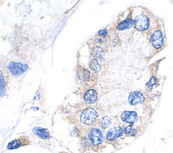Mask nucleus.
I'll return each mask as SVG.
<instances>
[{
    "mask_svg": "<svg viewBox=\"0 0 173 153\" xmlns=\"http://www.w3.org/2000/svg\"><path fill=\"white\" fill-rule=\"evenodd\" d=\"M98 114L94 109L87 108L82 113L81 119L83 123L90 126L96 122Z\"/></svg>",
    "mask_w": 173,
    "mask_h": 153,
    "instance_id": "f257e3e1",
    "label": "nucleus"
},
{
    "mask_svg": "<svg viewBox=\"0 0 173 153\" xmlns=\"http://www.w3.org/2000/svg\"><path fill=\"white\" fill-rule=\"evenodd\" d=\"M134 25L136 30L141 32L145 31L150 26L149 18L144 14H139L135 18Z\"/></svg>",
    "mask_w": 173,
    "mask_h": 153,
    "instance_id": "f03ea898",
    "label": "nucleus"
},
{
    "mask_svg": "<svg viewBox=\"0 0 173 153\" xmlns=\"http://www.w3.org/2000/svg\"><path fill=\"white\" fill-rule=\"evenodd\" d=\"M88 138L90 142L96 146L100 145L104 141V136L101 131L98 128L91 129L88 134Z\"/></svg>",
    "mask_w": 173,
    "mask_h": 153,
    "instance_id": "7ed1b4c3",
    "label": "nucleus"
},
{
    "mask_svg": "<svg viewBox=\"0 0 173 153\" xmlns=\"http://www.w3.org/2000/svg\"><path fill=\"white\" fill-rule=\"evenodd\" d=\"M28 68L27 64L12 62L7 65V69L14 76H20Z\"/></svg>",
    "mask_w": 173,
    "mask_h": 153,
    "instance_id": "20e7f679",
    "label": "nucleus"
},
{
    "mask_svg": "<svg viewBox=\"0 0 173 153\" xmlns=\"http://www.w3.org/2000/svg\"><path fill=\"white\" fill-rule=\"evenodd\" d=\"M150 43L156 49H160L164 44V37L162 32L159 30L154 31L150 38Z\"/></svg>",
    "mask_w": 173,
    "mask_h": 153,
    "instance_id": "39448f33",
    "label": "nucleus"
},
{
    "mask_svg": "<svg viewBox=\"0 0 173 153\" xmlns=\"http://www.w3.org/2000/svg\"><path fill=\"white\" fill-rule=\"evenodd\" d=\"M124 130L121 126H115L110 129L106 136V140L108 141H114L119 138L123 135Z\"/></svg>",
    "mask_w": 173,
    "mask_h": 153,
    "instance_id": "423d86ee",
    "label": "nucleus"
},
{
    "mask_svg": "<svg viewBox=\"0 0 173 153\" xmlns=\"http://www.w3.org/2000/svg\"><path fill=\"white\" fill-rule=\"evenodd\" d=\"M121 118L122 122L130 125L134 124L138 120L137 114L133 111H125L122 112Z\"/></svg>",
    "mask_w": 173,
    "mask_h": 153,
    "instance_id": "0eeeda50",
    "label": "nucleus"
},
{
    "mask_svg": "<svg viewBox=\"0 0 173 153\" xmlns=\"http://www.w3.org/2000/svg\"><path fill=\"white\" fill-rule=\"evenodd\" d=\"M145 96L141 92L134 91L129 94V103L131 105H137L139 104H142L145 102Z\"/></svg>",
    "mask_w": 173,
    "mask_h": 153,
    "instance_id": "6e6552de",
    "label": "nucleus"
},
{
    "mask_svg": "<svg viewBox=\"0 0 173 153\" xmlns=\"http://www.w3.org/2000/svg\"><path fill=\"white\" fill-rule=\"evenodd\" d=\"M97 99V92L93 89L88 90L84 95V100L86 103L92 104L96 101Z\"/></svg>",
    "mask_w": 173,
    "mask_h": 153,
    "instance_id": "1a4fd4ad",
    "label": "nucleus"
},
{
    "mask_svg": "<svg viewBox=\"0 0 173 153\" xmlns=\"http://www.w3.org/2000/svg\"><path fill=\"white\" fill-rule=\"evenodd\" d=\"M32 132L36 136H39V138L42 139H49L50 138V133L46 130V129L40 128V127H36L33 130H32Z\"/></svg>",
    "mask_w": 173,
    "mask_h": 153,
    "instance_id": "9d476101",
    "label": "nucleus"
},
{
    "mask_svg": "<svg viewBox=\"0 0 173 153\" xmlns=\"http://www.w3.org/2000/svg\"><path fill=\"white\" fill-rule=\"evenodd\" d=\"M133 25H134L133 20H132L131 18H126L125 20V21H123L121 23L118 24L116 27V29L118 30L122 31L126 29H131V28Z\"/></svg>",
    "mask_w": 173,
    "mask_h": 153,
    "instance_id": "9b49d317",
    "label": "nucleus"
},
{
    "mask_svg": "<svg viewBox=\"0 0 173 153\" xmlns=\"http://www.w3.org/2000/svg\"><path fill=\"white\" fill-rule=\"evenodd\" d=\"M21 146H22L21 139H16L12 140V142L8 144L7 148L10 149V150H12V149L18 148Z\"/></svg>",
    "mask_w": 173,
    "mask_h": 153,
    "instance_id": "f8f14e48",
    "label": "nucleus"
},
{
    "mask_svg": "<svg viewBox=\"0 0 173 153\" xmlns=\"http://www.w3.org/2000/svg\"><path fill=\"white\" fill-rule=\"evenodd\" d=\"M92 53L95 57L100 59H102L104 57V51L100 47H95L92 51Z\"/></svg>",
    "mask_w": 173,
    "mask_h": 153,
    "instance_id": "ddd939ff",
    "label": "nucleus"
},
{
    "mask_svg": "<svg viewBox=\"0 0 173 153\" xmlns=\"http://www.w3.org/2000/svg\"><path fill=\"white\" fill-rule=\"evenodd\" d=\"M111 122H112V120H111L110 117L105 116L104 118H102L100 121V126L102 128L106 129L110 126V125L111 124Z\"/></svg>",
    "mask_w": 173,
    "mask_h": 153,
    "instance_id": "4468645a",
    "label": "nucleus"
},
{
    "mask_svg": "<svg viewBox=\"0 0 173 153\" xmlns=\"http://www.w3.org/2000/svg\"><path fill=\"white\" fill-rule=\"evenodd\" d=\"M124 132L125 133V134L128 136H131V137H134L136 135H137V130L133 126H126Z\"/></svg>",
    "mask_w": 173,
    "mask_h": 153,
    "instance_id": "2eb2a0df",
    "label": "nucleus"
},
{
    "mask_svg": "<svg viewBox=\"0 0 173 153\" xmlns=\"http://www.w3.org/2000/svg\"><path fill=\"white\" fill-rule=\"evenodd\" d=\"M89 67L91 70H92L94 72H98L100 70V65L97 59H93L91 62H90Z\"/></svg>",
    "mask_w": 173,
    "mask_h": 153,
    "instance_id": "dca6fc26",
    "label": "nucleus"
},
{
    "mask_svg": "<svg viewBox=\"0 0 173 153\" xmlns=\"http://www.w3.org/2000/svg\"><path fill=\"white\" fill-rule=\"evenodd\" d=\"M156 83H157V80L155 77H151L149 82H147L146 84V88L147 91H151L152 88H153L154 86L156 85Z\"/></svg>",
    "mask_w": 173,
    "mask_h": 153,
    "instance_id": "f3484780",
    "label": "nucleus"
},
{
    "mask_svg": "<svg viewBox=\"0 0 173 153\" xmlns=\"http://www.w3.org/2000/svg\"><path fill=\"white\" fill-rule=\"evenodd\" d=\"M89 76H90V74L87 70H83V71H81V72H79V77L81 79H83L84 80H88L89 78Z\"/></svg>",
    "mask_w": 173,
    "mask_h": 153,
    "instance_id": "a211bd4d",
    "label": "nucleus"
},
{
    "mask_svg": "<svg viewBox=\"0 0 173 153\" xmlns=\"http://www.w3.org/2000/svg\"><path fill=\"white\" fill-rule=\"evenodd\" d=\"M5 88V80H4L2 71H0V88Z\"/></svg>",
    "mask_w": 173,
    "mask_h": 153,
    "instance_id": "6ab92c4d",
    "label": "nucleus"
},
{
    "mask_svg": "<svg viewBox=\"0 0 173 153\" xmlns=\"http://www.w3.org/2000/svg\"><path fill=\"white\" fill-rule=\"evenodd\" d=\"M98 35L100 36V37H106L107 35V31L106 30H100L98 32Z\"/></svg>",
    "mask_w": 173,
    "mask_h": 153,
    "instance_id": "aec40b11",
    "label": "nucleus"
}]
</instances>
